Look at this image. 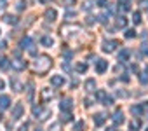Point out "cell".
I'll list each match as a JSON object with an SVG mask.
<instances>
[{
  "label": "cell",
  "mask_w": 148,
  "mask_h": 131,
  "mask_svg": "<svg viewBox=\"0 0 148 131\" xmlns=\"http://www.w3.org/2000/svg\"><path fill=\"white\" fill-rule=\"evenodd\" d=\"M51 65H52V59H51L47 54H42V56H38L37 61H35V70H37L38 74H44V72H47V70L51 68Z\"/></svg>",
  "instance_id": "obj_1"
},
{
  "label": "cell",
  "mask_w": 148,
  "mask_h": 131,
  "mask_svg": "<svg viewBox=\"0 0 148 131\" xmlns=\"http://www.w3.org/2000/svg\"><path fill=\"white\" fill-rule=\"evenodd\" d=\"M101 47H103L105 52H113V51L119 47V40H105Z\"/></svg>",
  "instance_id": "obj_2"
},
{
  "label": "cell",
  "mask_w": 148,
  "mask_h": 131,
  "mask_svg": "<svg viewBox=\"0 0 148 131\" xmlns=\"http://www.w3.org/2000/svg\"><path fill=\"white\" fill-rule=\"evenodd\" d=\"M44 18H45L47 23H54L56 18H58V11H56V9H47L45 14H44Z\"/></svg>",
  "instance_id": "obj_3"
},
{
  "label": "cell",
  "mask_w": 148,
  "mask_h": 131,
  "mask_svg": "<svg viewBox=\"0 0 148 131\" xmlns=\"http://www.w3.org/2000/svg\"><path fill=\"white\" fill-rule=\"evenodd\" d=\"M64 82H66V81H64L63 75H52V77H51V86H52V88H61Z\"/></svg>",
  "instance_id": "obj_4"
},
{
  "label": "cell",
  "mask_w": 148,
  "mask_h": 131,
  "mask_svg": "<svg viewBox=\"0 0 148 131\" xmlns=\"http://www.w3.org/2000/svg\"><path fill=\"white\" fill-rule=\"evenodd\" d=\"M71 107H73L71 98H63V100H61V103H59V108H61L63 112H70V110H71Z\"/></svg>",
  "instance_id": "obj_5"
},
{
  "label": "cell",
  "mask_w": 148,
  "mask_h": 131,
  "mask_svg": "<svg viewBox=\"0 0 148 131\" xmlns=\"http://www.w3.org/2000/svg\"><path fill=\"white\" fill-rule=\"evenodd\" d=\"M23 112H25L23 103H16V105L12 107V119H19V117L23 115Z\"/></svg>",
  "instance_id": "obj_6"
},
{
  "label": "cell",
  "mask_w": 148,
  "mask_h": 131,
  "mask_svg": "<svg viewBox=\"0 0 148 131\" xmlns=\"http://www.w3.org/2000/svg\"><path fill=\"white\" fill-rule=\"evenodd\" d=\"M112 121H113L115 126H120V124L124 122V112H122V110H115L113 115H112Z\"/></svg>",
  "instance_id": "obj_7"
},
{
  "label": "cell",
  "mask_w": 148,
  "mask_h": 131,
  "mask_svg": "<svg viewBox=\"0 0 148 131\" xmlns=\"http://www.w3.org/2000/svg\"><path fill=\"white\" fill-rule=\"evenodd\" d=\"M12 68H14V70H18V72L25 70V68H26V61H25V59H19V58L12 59Z\"/></svg>",
  "instance_id": "obj_8"
},
{
  "label": "cell",
  "mask_w": 148,
  "mask_h": 131,
  "mask_svg": "<svg viewBox=\"0 0 148 131\" xmlns=\"http://www.w3.org/2000/svg\"><path fill=\"white\" fill-rule=\"evenodd\" d=\"M106 70H108V61L98 59V61H96V72H98V74H105Z\"/></svg>",
  "instance_id": "obj_9"
},
{
  "label": "cell",
  "mask_w": 148,
  "mask_h": 131,
  "mask_svg": "<svg viewBox=\"0 0 148 131\" xmlns=\"http://www.w3.org/2000/svg\"><path fill=\"white\" fill-rule=\"evenodd\" d=\"M11 107V96L7 94H0V110H5Z\"/></svg>",
  "instance_id": "obj_10"
},
{
  "label": "cell",
  "mask_w": 148,
  "mask_h": 131,
  "mask_svg": "<svg viewBox=\"0 0 148 131\" xmlns=\"http://www.w3.org/2000/svg\"><path fill=\"white\" fill-rule=\"evenodd\" d=\"M19 46H21V49H30L32 51V47H33V40H32V37H23L21 39V42H19Z\"/></svg>",
  "instance_id": "obj_11"
},
{
  "label": "cell",
  "mask_w": 148,
  "mask_h": 131,
  "mask_svg": "<svg viewBox=\"0 0 148 131\" xmlns=\"http://www.w3.org/2000/svg\"><path fill=\"white\" fill-rule=\"evenodd\" d=\"M9 68H12V59L0 58V70H9Z\"/></svg>",
  "instance_id": "obj_12"
},
{
  "label": "cell",
  "mask_w": 148,
  "mask_h": 131,
  "mask_svg": "<svg viewBox=\"0 0 148 131\" xmlns=\"http://www.w3.org/2000/svg\"><path fill=\"white\" fill-rule=\"evenodd\" d=\"M131 112H132V115L141 117V115L145 114V108H143V105H141V103H138V105H132V107H131Z\"/></svg>",
  "instance_id": "obj_13"
},
{
  "label": "cell",
  "mask_w": 148,
  "mask_h": 131,
  "mask_svg": "<svg viewBox=\"0 0 148 131\" xmlns=\"http://www.w3.org/2000/svg\"><path fill=\"white\" fill-rule=\"evenodd\" d=\"M52 94H54V91L45 88V89H42V93H40V100H42V101H49V100L52 98Z\"/></svg>",
  "instance_id": "obj_14"
},
{
  "label": "cell",
  "mask_w": 148,
  "mask_h": 131,
  "mask_svg": "<svg viewBox=\"0 0 148 131\" xmlns=\"http://www.w3.org/2000/svg\"><path fill=\"white\" fill-rule=\"evenodd\" d=\"M92 121H94V126H98V128H101V126L105 124V121H106V117H105V114H96V115L92 117Z\"/></svg>",
  "instance_id": "obj_15"
},
{
  "label": "cell",
  "mask_w": 148,
  "mask_h": 131,
  "mask_svg": "<svg viewBox=\"0 0 148 131\" xmlns=\"http://www.w3.org/2000/svg\"><path fill=\"white\" fill-rule=\"evenodd\" d=\"M84 88H86L87 93H92V91L96 89V81H94V79H87L86 84H84Z\"/></svg>",
  "instance_id": "obj_16"
},
{
  "label": "cell",
  "mask_w": 148,
  "mask_h": 131,
  "mask_svg": "<svg viewBox=\"0 0 148 131\" xmlns=\"http://www.w3.org/2000/svg\"><path fill=\"white\" fill-rule=\"evenodd\" d=\"M40 44H42V46H45V47H52L54 39H52V37H49V35H44V37L40 39Z\"/></svg>",
  "instance_id": "obj_17"
},
{
  "label": "cell",
  "mask_w": 148,
  "mask_h": 131,
  "mask_svg": "<svg viewBox=\"0 0 148 131\" xmlns=\"http://www.w3.org/2000/svg\"><path fill=\"white\" fill-rule=\"evenodd\" d=\"M108 98V93L105 91V89H98L96 91V100L98 101H101V103H105V100Z\"/></svg>",
  "instance_id": "obj_18"
},
{
  "label": "cell",
  "mask_w": 148,
  "mask_h": 131,
  "mask_svg": "<svg viewBox=\"0 0 148 131\" xmlns=\"http://www.w3.org/2000/svg\"><path fill=\"white\" fill-rule=\"evenodd\" d=\"M129 54H131V51H129V49H122V51L119 52V61L125 63V61L129 59Z\"/></svg>",
  "instance_id": "obj_19"
},
{
  "label": "cell",
  "mask_w": 148,
  "mask_h": 131,
  "mask_svg": "<svg viewBox=\"0 0 148 131\" xmlns=\"http://www.w3.org/2000/svg\"><path fill=\"white\" fill-rule=\"evenodd\" d=\"M115 26H117V28H125V26H127V19H125L124 16H119L117 21H115Z\"/></svg>",
  "instance_id": "obj_20"
},
{
  "label": "cell",
  "mask_w": 148,
  "mask_h": 131,
  "mask_svg": "<svg viewBox=\"0 0 148 131\" xmlns=\"http://www.w3.org/2000/svg\"><path fill=\"white\" fill-rule=\"evenodd\" d=\"M138 79H139V82H141V84H148V68H145V70L139 74V77H138Z\"/></svg>",
  "instance_id": "obj_21"
},
{
  "label": "cell",
  "mask_w": 148,
  "mask_h": 131,
  "mask_svg": "<svg viewBox=\"0 0 148 131\" xmlns=\"http://www.w3.org/2000/svg\"><path fill=\"white\" fill-rule=\"evenodd\" d=\"M4 21L9 23V25H18V18L16 16H11V14H5L4 16Z\"/></svg>",
  "instance_id": "obj_22"
},
{
  "label": "cell",
  "mask_w": 148,
  "mask_h": 131,
  "mask_svg": "<svg viewBox=\"0 0 148 131\" xmlns=\"http://www.w3.org/2000/svg\"><path fill=\"white\" fill-rule=\"evenodd\" d=\"M11 86H12V89H14L16 93L23 91V86H21V82H19V81H16V79H12V81H11Z\"/></svg>",
  "instance_id": "obj_23"
},
{
  "label": "cell",
  "mask_w": 148,
  "mask_h": 131,
  "mask_svg": "<svg viewBox=\"0 0 148 131\" xmlns=\"http://www.w3.org/2000/svg\"><path fill=\"white\" fill-rule=\"evenodd\" d=\"M32 112H33V115L38 119V117H40V114L44 112V107H42V105H35V107L32 108Z\"/></svg>",
  "instance_id": "obj_24"
},
{
  "label": "cell",
  "mask_w": 148,
  "mask_h": 131,
  "mask_svg": "<svg viewBox=\"0 0 148 131\" xmlns=\"http://www.w3.org/2000/svg\"><path fill=\"white\" fill-rule=\"evenodd\" d=\"M98 19H99L101 23H105V25H106V23H108V19H110V12H101V14L98 16Z\"/></svg>",
  "instance_id": "obj_25"
},
{
  "label": "cell",
  "mask_w": 148,
  "mask_h": 131,
  "mask_svg": "<svg viewBox=\"0 0 148 131\" xmlns=\"http://www.w3.org/2000/svg\"><path fill=\"white\" fill-rule=\"evenodd\" d=\"M132 23H134V25H139V23H141V12H139V11L132 12Z\"/></svg>",
  "instance_id": "obj_26"
},
{
  "label": "cell",
  "mask_w": 148,
  "mask_h": 131,
  "mask_svg": "<svg viewBox=\"0 0 148 131\" xmlns=\"http://www.w3.org/2000/svg\"><path fill=\"white\" fill-rule=\"evenodd\" d=\"M73 121V115L70 112H63V117H61V122H71Z\"/></svg>",
  "instance_id": "obj_27"
},
{
  "label": "cell",
  "mask_w": 148,
  "mask_h": 131,
  "mask_svg": "<svg viewBox=\"0 0 148 131\" xmlns=\"http://www.w3.org/2000/svg\"><path fill=\"white\" fill-rule=\"evenodd\" d=\"M75 70H77L79 74H84V72L87 70V65H86V63H77V67H75Z\"/></svg>",
  "instance_id": "obj_28"
},
{
  "label": "cell",
  "mask_w": 148,
  "mask_h": 131,
  "mask_svg": "<svg viewBox=\"0 0 148 131\" xmlns=\"http://www.w3.org/2000/svg\"><path fill=\"white\" fill-rule=\"evenodd\" d=\"M139 126H141V122H139V121H132V122L129 124V129H131V131H138V129H139Z\"/></svg>",
  "instance_id": "obj_29"
},
{
  "label": "cell",
  "mask_w": 148,
  "mask_h": 131,
  "mask_svg": "<svg viewBox=\"0 0 148 131\" xmlns=\"http://www.w3.org/2000/svg\"><path fill=\"white\" fill-rule=\"evenodd\" d=\"M28 100H33V82H28Z\"/></svg>",
  "instance_id": "obj_30"
},
{
  "label": "cell",
  "mask_w": 148,
  "mask_h": 131,
  "mask_svg": "<svg viewBox=\"0 0 148 131\" xmlns=\"http://www.w3.org/2000/svg\"><path fill=\"white\" fill-rule=\"evenodd\" d=\"M49 115H51V110H49V108H44V112L40 114V117H38V119H40V121H45Z\"/></svg>",
  "instance_id": "obj_31"
},
{
  "label": "cell",
  "mask_w": 148,
  "mask_h": 131,
  "mask_svg": "<svg viewBox=\"0 0 148 131\" xmlns=\"http://www.w3.org/2000/svg\"><path fill=\"white\" fill-rule=\"evenodd\" d=\"M49 131H61V122H54L49 126Z\"/></svg>",
  "instance_id": "obj_32"
},
{
  "label": "cell",
  "mask_w": 148,
  "mask_h": 131,
  "mask_svg": "<svg viewBox=\"0 0 148 131\" xmlns=\"http://www.w3.org/2000/svg\"><path fill=\"white\" fill-rule=\"evenodd\" d=\"M92 4H94V2H92V0H86V2H84V6H82V9H84V11H91V7H92Z\"/></svg>",
  "instance_id": "obj_33"
},
{
  "label": "cell",
  "mask_w": 148,
  "mask_h": 131,
  "mask_svg": "<svg viewBox=\"0 0 148 131\" xmlns=\"http://www.w3.org/2000/svg\"><path fill=\"white\" fill-rule=\"evenodd\" d=\"M125 37H127V39H134V37H136V30H127V32H125Z\"/></svg>",
  "instance_id": "obj_34"
},
{
  "label": "cell",
  "mask_w": 148,
  "mask_h": 131,
  "mask_svg": "<svg viewBox=\"0 0 148 131\" xmlns=\"http://www.w3.org/2000/svg\"><path fill=\"white\" fill-rule=\"evenodd\" d=\"M26 7V0H19V2H18V11H23Z\"/></svg>",
  "instance_id": "obj_35"
},
{
  "label": "cell",
  "mask_w": 148,
  "mask_h": 131,
  "mask_svg": "<svg viewBox=\"0 0 148 131\" xmlns=\"http://www.w3.org/2000/svg\"><path fill=\"white\" fill-rule=\"evenodd\" d=\"M139 6H141V9L148 11V0H139Z\"/></svg>",
  "instance_id": "obj_36"
},
{
  "label": "cell",
  "mask_w": 148,
  "mask_h": 131,
  "mask_svg": "<svg viewBox=\"0 0 148 131\" xmlns=\"http://www.w3.org/2000/svg\"><path fill=\"white\" fill-rule=\"evenodd\" d=\"M96 6L105 7V6H108V0H96Z\"/></svg>",
  "instance_id": "obj_37"
},
{
  "label": "cell",
  "mask_w": 148,
  "mask_h": 131,
  "mask_svg": "<svg viewBox=\"0 0 148 131\" xmlns=\"http://www.w3.org/2000/svg\"><path fill=\"white\" fill-rule=\"evenodd\" d=\"M103 105H106V107H110V105H113V98H112V96H108V98L105 100V103H103Z\"/></svg>",
  "instance_id": "obj_38"
},
{
  "label": "cell",
  "mask_w": 148,
  "mask_h": 131,
  "mask_svg": "<svg viewBox=\"0 0 148 131\" xmlns=\"http://www.w3.org/2000/svg\"><path fill=\"white\" fill-rule=\"evenodd\" d=\"M141 52H143V54H146V56H148V44H146V42H145V44H143V46H141Z\"/></svg>",
  "instance_id": "obj_39"
},
{
  "label": "cell",
  "mask_w": 148,
  "mask_h": 131,
  "mask_svg": "<svg viewBox=\"0 0 148 131\" xmlns=\"http://www.w3.org/2000/svg\"><path fill=\"white\" fill-rule=\"evenodd\" d=\"M75 2H77V0H64V6L66 7H71V6H75Z\"/></svg>",
  "instance_id": "obj_40"
},
{
  "label": "cell",
  "mask_w": 148,
  "mask_h": 131,
  "mask_svg": "<svg viewBox=\"0 0 148 131\" xmlns=\"http://www.w3.org/2000/svg\"><path fill=\"white\" fill-rule=\"evenodd\" d=\"M7 47V42L5 40H0V49H5Z\"/></svg>",
  "instance_id": "obj_41"
},
{
  "label": "cell",
  "mask_w": 148,
  "mask_h": 131,
  "mask_svg": "<svg viewBox=\"0 0 148 131\" xmlns=\"http://www.w3.org/2000/svg\"><path fill=\"white\" fill-rule=\"evenodd\" d=\"M63 68H64V70H70V63H68V61L63 63Z\"/></svg>",
  "instance_id": "obj_42"
},
{
  "label": "cell",
  "mask_w": 148,
  "mask_h": 131,
  "mask_svg": "<svg viewBox=\"0 0 148 131\" xmlns=\"http://www.w3.org/2000/svg\"><path fill=\"white\" fill-rule=\"evenodd\" d=\"M117 94H119V96H122V98H125V96H127V93H125V91H119Z\"/></svg>",
  "instance_id": "obj_43"
},
{
  "label": "cell",
  "mask_w": 148,
  "mask_h": 131,
  "mask_svg": "<svg viewBox=\"0 0 148 131\" xmlns=\"http://www.w3.org/2000/svg\"><path fill=\"white\" fill-rule=\"evenodd\" d=\"M26 129H28V124H26V122H25V124H23V126H21V128H19V131H26Z\"/></svg>",
  "instance_id": "obj_44"
},
{
  "label": "cell",
  "mask_w": 148,
  "mask_h": 131,
  "mask_svg": "<svg viewBox=\"0 0 148 131\" xmlns=\"http://www.w3.org/2000/svg\"><path fill=\"white\" fill-rule=\"evenodd\" d=\"M141 105H143V108H145V112H148V101H143Z\"/></svg>",
  "instance_id": "obj_45"
},
{
  "label": "cell",
  "mask_w": 148,
  "mask_h": 131,
  "mask_svg": "<svg viewBox=\"0 0 148 131\" xmlns=\"http://www.w3.org/2000/svg\"><path fill=\"white\" fill-rule=\"evenodd\" d=\"M119 4L120 6H125V4H129V0H119Z\"/></svg>",
  "instance_id": "obj_46"
},
{
  "label": "cell",
  "mask_w": 148,
  "mask_h": 131,
  "mask_svg": "<svg viewBox=\"0 0 148 131\" xmlns=\"http://www.w3.org/2000/svg\"><path fill=\"white\" fill-rule=\"evenodd\" d=\"M40 4H47V2H51V0H38Z\"/></svg>",
  "instance_id": "obj_47"
},
{
  "label": "cell",
  "mask_w": 148,
  "mask_h": 131,
  "mask_svg": "<svg viewBox=\"0 0 148 131\" xmlns=\"http://www.w3.org/2000/svg\"><path fill=\"white\" fill-rule=\"evenodd\" d=\"M0 89H4V81H0Z\"/></svg>",
  "instance_id": "obj_48"
},
{
  "label": "cell",
  "mask_w": 148,
  "mask_h": 131,
  "mask_svg": "<svg viewBox=\"0 0 148 131\" xmlns=\"http://www.w3.org/2000/svg\"><path fill=\"white\" fill-rule=\"evenodd\" d=\"M35 131H42V129H38V128H37V129H35Z\"/></svg>",
  "instance_id": "obj_49"
},
{
  "label": "cell",
  "mask_w": 148,
  "mask_h": 131,
  "mask_svg": "<svg viewBox=\"0 0 148 131\" xmlns=\"http://www.w3.org/2000/svg\"><path fill=\"white\" fill-rule=\"evenodd\" d=\"M0 121H2V114H0Z\"/></svg>",
  "instance_id": "obj_50"
},
{
  "label": "cell",
  "mask_w": 148,
  "mask_h": 131,
  "mask_svg": "<svg viewBox=\"0 0 148 131\" xmlns=\"http://www.w3.org/2000/svg\"><path fill=\"white\" fill-rule=\"evenodd\" d=\"M146 131H148V128H146Z\"/></svg>",
  "instance_id": "obj_51"
}]
</instances>
